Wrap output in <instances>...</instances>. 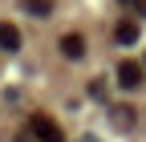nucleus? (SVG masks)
Returning <instances> with one entry per match:
<instances>
[{
	"label": "nucleus",
	"instance_id": "1",
	"mask_svg": "<svg viewBox=\"0 0 146 142\" xmlns=\"http://www.w3.org/2000/svg\"><path fill=\"white\" fill-rule=\"evenodd\" d=\"M29 130H33L36 142H61V126H57L49 114H33V118H29Z\"/></svg>",
	"mask_w": 146,
	"mask_h": 142
},
{
	"label": "nucleus",
	"instance_id": "3",
	"mask_svg": "<svg viewBox=\"0 0 146 142\" xmlns=\"http://www.w3.org/2000/svg\"><path fill=\"white\" fill-rule=\"evenodd\" d=\"M61 53H65L69 61H81V57H85V41H81V33H65V37H61Z\"/></svg>",
	"mask_w": 146,
	"mask_h": 142
},
{
	"label": "nucleus",
	"instance_id": "4",
	"mask_svg": "<svg viewBox=\"0 0 146 142\" xmlns=\"http://www.w3.org/2000/svg\"><path fill=\"white\" fill-rule=\"evenodd\" d=\"M0 49H4V53L21 49V33H16V25H8V21H0Z\"/></svg>",
	"mask_w": 146,
	"mask_h": 142
},
{
	"label": "nucleus",
	"instance_id": "7",
	"mask_svg": "<svg viewBox=\"0 0 146 142\" xmlns=\"http://www.w3.org/2000/svg\"><path fill=\"white\" fill-rule=\"evenodd\" d=\"M114 126H134V110L130 106H114Z\"/></svg>",
	"mask_w": 146,
	"mask_h": 142
},
{
	"label": "nucleus",
	"instance_id": "6",
	"mask_svg": "<svg viewBox=\"0 0 146 142\" xmlns=\"http://www.w3.org/2000/svg\"><path fill=\"white\" fill-rule=\"evenodd\" d=\"M114 37H118V45H134V41H138V25H134V21H122V25L114 29Z\"/></svg>",
	"mask_w": 146,
	"mask_h": 142
},
{
	"label": "nucleus",
	"instance_id": "2",
	"mask_svg": "<svg viewBox=\"0 0 146 142\" xmlns=\"http://www.w3.org/2000/svg\"><path fill=\"white\" fill-rule=\"evenodd\" d=\"M118 85H122V90H138V85H142V65L138 61H122L118 65Z\"/></svg>",
	"mask_w": 146,
	"mask_h": 142
},
{
	"label": "nucleus",
	"instance_id": "8",
	"mask_svg": "<svg viewBox=\"0 0 146 142\" xmlns=\"http://www.w3.org/2000/svg\"><path fill=\"white\" fill-rule=\"evenodd\" d=\"M122 4H126V8H134L138 16H146V0H122Z\"/></svg>",
	"mask_w": 146,
	"mask_h": 142
},
{
	"label": "nucleus",
	"instance_id": "5",
	"mask_svg": "<svg viewBox=\"0 0 146 142\" xmlns=\"http://www.w3.org/2000/svg\"><path fill=\"white\" fill-rule=\"evenodd\" d=\"M21 8L36 21H45V16H53V0H21Z\"/></svg>",
	"mask_w": 146,
	"mask_h": 142
}]
</instances>
